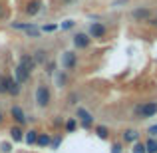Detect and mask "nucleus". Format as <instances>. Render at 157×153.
<instances>
[{
  "label": "nucleus",
  "mask_w": 157,
  "mask_h": 153,
  "mask_svg": "<svg viewBox=\"0 0 157 153\" xmlns=\"http://www.w3.org/2000/svg\"><path fill=\"white\" fill-rule=\"evenodd\" d=\"M111 153H123V145L119 141H115L113 145H111Z\"/></svg>",
  "instance_id": "c85d7f7f"
},
{
  "label": "nucleus",
  "mask_w": 157,
  "mask_h": 153,
  "mask_svg": "<svg viewBox=\"0 0 157 153\" xmlns=\"http://www.w3.org/2000/svg\"><path fill=\"white\" fill-rule=\"evenodd\" d=\"M76 119L82 123L84 129H92L94 127V113L88 111L84 105H76Z\"/></svg>",
  "instance_id": "f03ea898"
},
{
  "label": "nucleus",
  "mask_w": 157,
  "mask_h": 153,
  "mask_svg": "<svg viewBox=\"0 0 157 153\" xmlns=\"http://www.w3.org/2000/svg\"><path fill=\"white\" fill-rule=\"evenodd\" d=\"M90 44H92V38H90V34L78 32V34L74 36V48H76V50H86V48H90Z\"/></svg>",
  "instance_id": "6e6552de"
},
{
  "label": "nucleus",
  "mask_w": 157,
  "mask_h": 153,
  "mask_svg": "<svg viewBox=\"0 0 157 153\" xmlns=\"http://www.w3.org/2000/svg\"><path fill=\"white\" fill-rule=\"evenodd\" d=\"M30 76H32V74L28 72V70H24L20 64H16V68H14V78L20 82V84H26V82L30 80Z\"/></svg>",
  "instance_id": "9b49d317"
},
{
  "label": "nucleus",
  "mask_w": 157,
  "mask_h": 153,
  "mask_svg": "<svg viewBox=\"0 0 157 153\" xmlns=\"http://www.w3.org/2000/svg\"><path fill=\"white\" fill-rule=\"evenodd\" d=\"M2 121H4V115H2V111H0V125H2Z\"/></svg>",
  "instance_id": "72a5a7b5"
},
{
  "label": "nucleus",
  "mask_w": 157,
  "mask_h": 153,
  "mask_svg": "<svg viewBox=\"0 0 157 153\" xmlns=\"http://www.w3.org/2000/svg\"><path fill=\"white\" fill-rule=\"evenodd\" d=\"M90 38H96V40H101V38H105V34H107V26L105 24H101V22H92L90 24Z\"/></svg>",
  "instance_id": "0eeeda50"
},
{
  "label": "nucleus",
  "mask_w": 157,
  "mask_h": 153,
  "mask_svg": "<svg viewBox=\"0 0 157 153\" xmlns=\"http://www.w3.org/2000/svg\"><path fill=\"white\" fill-rule=\"evenodd\" d=\"M60 64H62V68H64L66 72H72V70H76V66H78V54L74 52V50L64 52V54H62Z\"/></svg>",
  "instance_id": "20e7f679"
},
{
  "label": "nucleus",
  "mask_w": 157,
  "mask_h": 153,
  "mask_svg": "<svg viewBox=\"0 0 157 153\" xmlns=\"http://www.w3.org/2000/svg\"><path fill=\"white\" fill-rule=\"evenodd\" d=\"M135 113L141 119L153 117V115H157V101H145V103H141V105H137L135 107Z\"/></svg>",
  "instance_id": "7ed1b4c3"
},
{
  "label": "nucleus",
  "mask_w": 157,
  "mask_h": 153,
  "mask_svg": "<svg viewBox=\"0 0 157 153\" xmlns=\"http://www.w3.org/2000/svg\"><path fill=\"white\" fill-rule=\"evenodd\" d=\"M0 147H2V151H4V153H8V151H10V143H2Z\"/></svg>",
  "instance_id": "2f4dec72"
},
{
  "label": "nucleus",
  "mask_w": 157,
  "mask_h": 153,
  "mask_svg": "<svg viewBox=\"0 0 157 153\" xmlns=\"http://www.w3.org/2000/svg\"><path fill=\"white\" fill-rule=\"evenodd\" d=\"M40 30L46 32V34H52V32H56V30H58V24H44Z\"/></svg>",
  "instance_id": "a878e982"
},
{
  "label": "nucleus",
  "mask_w": 157,
  "mask_h": 153,
  "mask_svg": "<svg viewBox=\"0 0 157 153\" xmlns=\"http://www.w3.org/2000/svg\"><path fill=\"white\" fill-rule=\"evenodd\" d=\"M76 26V20H64L62 24H58V30H72Z\"/></svg>",
  "instance_id": "4be33fe9"
},
{
  "label": "nucleus",
  "mask_w": 157,
  "mask_h": 153,
  "mask_svg": "<svg viewBox=\"0 0 157 153\" xmlns=\"http://www.w3.org/2000/svg\"><path fill=\"white\" fill-rule=\"evenodd\" d=\"M76 101H78V94L76 92L70 94V96H68V103H70V105H76Z\"/></svg>",
  "instance_id": "c756f323"
},
{
  "label": "nucleus",
  "mask_w": 157,
  "mask_h": 153,
  "mask_svg": "<svg viewBox=\"0 0 157 153\" xmlns=\"http://www.w3.org/2000/svg\"><path fill=\"white\" fill-rule=\"evenodd\" d=\"M32 56H34V62H36V66H46V62L50 60V58H48V52L44 50V48H38V50H36L34 54H32Z\"/></svg>",
  "instance_id": "ddd939ff"
},
{
  "label": "nucleus",
  "mask_w": 157,
  "mask_h": 153,
  "mask_svg": "<svg viewBox=\"0 0 157 153\" xmlns=\"http://www.w3.org/2000/svg\"><path fill=\"white\" fill-rule=\"evenodd\" d=\"M94 131H96V135L100 139H109V127L107 125H96Z\"/></svg>",
  "instance_id": "6ab92c4d"
},
{
  "label": "nucleus",
  "mask_w": 157,
  "mask_h": 153,
  "mask_svg": "<svg viewBox=\"0 0 157 153\" xmlns=\"http://www.w3.org/2000/svg\"><path fill=\"white\" fill-rule=\"evenodd\" d=\"M145 143V151L147 153H157V139L155 137H149L147 141H143Z\"/></svg>",
  "instance_id": "aec40b11"
},
{
  "label": "nucleus",
  "mask_w": 157,
  "mask_h": 153,
  "mask_svg": "<svg viewBox=\"0 0 157 153\" xmlns=\"http://www.w3.org/2000/svg\"><path fill=\"white\" fill-rule=\"evenodd\" d=\"M10 139L14 143H20V141H24V131H22V125H12L10 127Z\"/></svg>",
  "instance_id": "f8f14e48"
},
{
  "label": "nucleus",
  "mask_w": 157,
  "mask_h": 153,
  "mask_svg": "<svg viewBox=\"0 0 157 153\" xmlns=\"http://www.w3.org/2000/svg\"><path fill=\"white\" fill-rule=\"evenodd\" d=\"M131 153H147V151H145V143H143V141H135Z\"/></svg>",
  "instance_id": "5701e85b"
},
{
  "label": "nucleus",
  "mask_w": 157,
  "mask_h": 153,
  "mask_svg": "<svg viewBox=\"0 0 157 153\" xmlns=\"http://www.w3.org/2000/svg\"><path fill=\"white\" fill-rule=\"evenodd\" d=\"M36 139H38V129H28L24 133V141L28 145H36Z\"/></svg>",
  "instance_id": "a211bd4d"
},
{
  "label": "nucleus",
  "mask_w": 157,
  "mask_h": 153,
  "mask_svg": "<svg viewBox=\"0 0 157 153\" xmlns=\"http://www.w3.org/2000/svg\"><path fill=\"white\" fill-rule=\"evenodd\" d=\"M66 82H68V76H66V74H64V72H60V74H56V84H58V86H60V88H62V86H66Z\"/></svg>",
  "instance_id": "b1692460"
},
{
  "label": "nucleus",
  "mask_w": 157,
  "mask_h": 153,
  "mask_svg": "<svg viewBox=\"0 0 157 153\" xmlns=\"http://www.w3.org/2000/svg\"><path fill=\"white\" fill-rule=\"evenodd\" d=\"M0 8H2V6H0Z\"/></svg>",
  "instance_id": "c9c22d12"
},
{
  "label": "nucleus",
  "mask_w": 157,
  "mask_h": 153,
  "mask_svg": "<svg viewBox=\"0 0 157 153\" xmlns=\"http://www.w3.org/2000/svg\"><path fill=\"white\" fill-rule=\"evenodd\" d=\"M36 105L38 107H48L52 101V94H50V88H48L46 84H38V88H36Z\"/></svg>",
  "instance_id": "f257e3e1"
},
{
  "label": "nucleus",
  "mask_w": 157,
  "mask_h": 153,
  "mask_svg": "<svg viewBox=\"0 0 157 153\" xmlns=\"http://www.w3.org/2000/svg\"><path fill=\"white\" fill-rule=\"evenodd\" d=\"M42 10V0H30V2H28V6H26V14L30 16H36L38 14V12Z\"/></svg>",
  "instance_id": "2eb2a0df"
},
{
  "label": "nucleus",
  "mask_w": 157,
  "mask_h": 153,
  "mask_svg": "<svg viewBox=\"0 0 157 153\" xmlns=\"http://www.w3.org/2000/svg\"><path fill=\"white\" fill-rule=\"evenodd\" d=\"M64 2H72V0H64Z\"/></svg>",
  "instance_id": "f704fd0d"
},
{
  "label": "nucleus",
  "mask_w": 157,
  "mask_h": 153,
  "mask_svg": "<svg viewBox=\"0 0 157 153\" xmlns=\"http://www.w3.org/2000/svg\"><path fill=\"white\" fill-rule=\"evenodd\" d=\"M121 139H123V143H135V141H139V131L137 129H125L121 133Z\"/></svg>",
  "instance_id": "4468645a"
},
{
  "label": "nucleus",
  "mask_w": 157,
  "mask_h": 153,
  "mask_svg": "<svg viewBox=\"0 0 157 153\" xmlns=\"http://www.w3.org/2000/svg\"><path fill=\"white\" fill-rule=\"evenodd\" d=\"M18 64L22 66L24 70H28L30 74L36 70V62H34V56H32V54H26V52H24V54H20V58H18Z\"/></svg>",
  "instance_id": "1a4fd4ad"
},
{
  "label": "nucleus",
  "mask_w": 157,
  "mask_h": 153,
  "mask_svg": "<svg viewBox=\"0 0 157 153\" xmlns=\"http://www.w3.org/2000/svg\"><path fill=\"white\" fill-rule=\"evenodd\" d=\"M147 133H149V137H155V135H157V123H155V125H151L149 129H147Z\"/></svg>",
  "instance_id": "7c9ffc66"
},
{
  "label": "nucleus",
  "mask_w": 157,
  "mask_h": 153,
  "mask_svg": "<svg viewBox=\"0 0 157 153\" xmlns=\"http://www.w3.org/2000/svg\"><path fill=\"white\" fill-rule=\"evenodd\" d=\"M20 92H22V84H20L16 78L6 76V94H8V96L18 98V96H20Z\"/></svg>",
  "instance_id": "423d86ee"
},
{
  "label": "nucleus",
  "mask_w": 157,
  "mask_h": 153,
  "mask_svg": "<svg viewBox=\"0 0 157 153\" xmlns=\"http://www.w3.org/2000/svg\"><path fill=\"white\" fill-rule=\"evenodd\" d=\"M50 141H52V133H40L38 131V139H36L38 147H50Z\"/></svg>",
  "instance_id": "dca6fc26"
},
{
  "label": "nucleus",
  "mask_w": 157,
  "mask_h": 153,
  "mask_svg": "<svg viewBox=\"0 0 157 153\" xmlns=\"http://www.w3.org/2000/svg\"><path fill=\"white\" fill-rule=\"evenodd\" d=\"M147 22H151V24H153V26H157V18H149V20H147Z\"/></svg>",
  "instance_id": "473e14b6"
},
{
  "label": "nucleus",
  "mask_w": 157,
  "mask_h": 153,
  "mask_svg": "<svg viewBox=\"0 0 157 153\" xmlns=\"http://www.w3.org/2000/svg\"><path fill=\"white\" fill-rule=\"evenodd\" d=\"M30 24L32 22H12V28H14V30H22L24 32L28 26H30Z\"/></svg>",
  "instance_id": "bb28decb"
},
{
  "label": "nucleus",
  "mask_w": 157,
  "mask_h": 153,
  "mask_svg": "<svg viewBox=\"0 0 157 153\" xmlns=\"http://www.w3.org/2000/svg\"><path fill=\"white\" fill-rule=\"evenodd\" d=\"M60 143H62V133H58V135H54V137H52L50 147H52V149H58V147H60Z\"/></svg>",
  "instance_id": "393cba45"
},
{
  "label": "nucleus",
  "mask_w": 157,
  "mask_h": 153,
  "mask_svg": "<svg viewBox=\"0 0 157 153\" xmlns=\"http://www.w3.org/2000/svg\"><path fill=\"white\" fill-rule=\"evenodd\" d=\"M131 18L135 20V22H147V20L151 18V10L147 6H141V8H135L133 12H131Z\"/></svg>",
  "instance_id": "9d476101"
},
{
  "label": "nucleus",
  "mask_w": 157,
  "mask_h": 153,
  "mask_svg": "<svg viewBox=\"0 0 157 153\" xmlns=\"http://www.w3.org/2000/svg\"><path fill=\"white\" fill-rule=\"evenodd\" d=\"M76 125H78V119L76 117H70L68 121L64 123V129L68 131V133H74V131H76Z\"/></svg>",
  "instance_id": "412c9836"
},
{
  "label": "nucleus",
  "mask_w": 157,
  "mask_h": 153,
  "mask_svg": "<svg viewBox=\"0 0 157 153\" xmlns=\"http://www.w3.org/2000/svg\"><path fill=\"white\" fill-rule=\"evenodd\" d=\"M4 94H6V76L0 74V96H4Z\"/></svg>",
  "instance_id": "cd10ccee"
},
{
  "label": "nucleus",
  "mask_w": 157,
  "mask_h": 153,
  "mask_svg": "<svg viewBox=\"0 0 157 153\" xmlns=\"http://www.w3.org/2000/svg\"><path fill=\"white\" fill-rule=\"evenodd\" d=\"M10 117L14 119L16 125H26V121H28V115L24 113L22 105H18V103H14V105L10 107Z\"/></svg>",
  "instance_id": "39448f33"
},
{
  "label": "nucleus",
  "mask_w": 157,
  "mask_h": 153,
  "mask_svg": "<svg viewBox=\"0 0 157 153\" xmlns=\"http://www.w3.org/2000/svg\"><path fill=\"white\" fill-rule=\"evenodd\" d=\"M24 34H26V36H28V38H40V34H42V30H40V28H38V26H36V24H34V22H32V24H30V26H28V28H26V30H24Z\"/></svg>",
  "instance_id": "f3484780"
}]
</instances>
